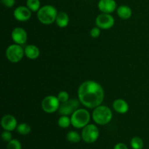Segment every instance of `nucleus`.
Returning a JSON list of instances; mask_svg holds the SVG:
<instances>
[{
  "mask_svg": "<svg viewBox=\"0 0 149 149\" xmlns=\"http://www.w3.org/2000/svg\"><path fill=\"white\" fill-rule=\"evenodd\" d=\"M78 97L80 103L89 109L100 106L104 99V91L100 84L94 81H87L79 86Z\"/></svg>",
  "mask_w": 149,
  "mask_h": 149,
  "instance_id": "f257e3e1",
  "label": "nucleus"
},
{
  "mask_svg": "<svg viewBox=\"0 0 149 149\" xmlns=\"http://www.w3.org/2000/svg\"><path fill=\"white\" fill-rule=\"evenodd\" d=\"M58 11L52 5H45L41 7L37 12V17L39 21L45 25L52 24L56 20Z\"/></svg>",
  "mask_w": 149,
  "mask_h": 149,
  "instance_id": "f03ea898",
  "label": "nucleus"
},
{
  "mask_svg": "<svg viewBox=\"0 0 149 149\" xmlns=\"http://www.w3.org/2000/svg\"><path fill=\"white\" fill-rule=\"evenodd\" d=\"M93 119L97 125H105L111 121L112 111L107 106H99L93 111Z\"/></svg>",
  "mask_w": 149,
  "mask_h": 149,
  "instance_id": "7ed1b4c3",
  "label": "nucleus"
},
{
  "mask_svg": "<svg viewBox=\"0 0 149 149\" xmlns=\"http://www.w3.org/2000/svg\"><path fill=\"white\" fill-rule=\"evenodd\" d=\"M71 125L75 128H84L90 120V113L86 109H78L71 115Z\"/></svg>",
  "mask_w": 149,
  "mask_h": 149,
  "instance_id": "20e7f679",
  "label": "nucleus"
},
{
  "mask_svg": "<svg viewBox=\"0 0 149 149\" xmlns=\"http://www.w3.org/2000/svg\"><path fill=\"white\" fill-rule=\"evenodd\" d=\"M25 50L17 44L10 45L6 50L7 58L12 63H18L23 58Z\"/></svg>",
  "mask_w": 149,
  "mask_h": 149,
  "instance_id": "39448f33",
  "label": "nucleus"
},
{
  "mask_svg": "<svg viewBox=\"0 0 149 149\" xmlns=\"http://www.w3.org/2000/svg\"><path fill=\"white\" fill-rule=\"evenodd\" d=\"M99 137V130L95 125H87L84 127L81 132V138L87 143H93Z\"/></svg>",
  "mask_w": 149,
  "mask_h": 149,
  "instance_id": "423d86ee",
  "label": "nucleus"
},
{
  "mask_svg": "<svg viewBox=\"0 0 149 149\" xmlns=\"http://www.w3.org/2000/svg\"><path fill=\"white\" fill-rule=\"evenodd\" d=\"M60 101L58 97L49 95L45 97L42 102V109L47 113H54L59 109Z\"/></svg>",
  "mask_w": 149,
  "mask_h": 149,
  "instance_id": "0eeeda50",
  "label": "nucleus"
},
{
  "mask_svg": "<svg viewBox=\"0 0 149 149\" xmlns=\"http://www.w3.org/2000/svg\"><path fill=\"white\" fill-rule=\"evenodd\" d=\"M79 102L80 101H78L75 99H71V100H68V101L65 102V103H61L59 109H58L59 113L61 115H65V116L73 114V113L79 109Z\"/></svg>",
  "mask_w": 149,
  "mask_h": 149,
  "instance_id": "6e6552de",
  "label": "nucleus"
},
{
  "mask_svg": "<svg viewBox=\"0 0 149 149\" xmlns=\"http://www.w3.org/2000/svg\"><path fill=\"white\" fill-rule=\"evenodd\" d=\"M114 18L108 13H102L99 15L95 20V23L98 28L101 29H110L114 25Z\"/></svg>",
  "mask_w": 149,
  "mask_h": 149,
  "instance_id": "1a4fd4ad",
  "label": "nucleus"
},
{
  "mask_svg": "<svg viewBox=\"0 0 149 149\" xmlns=\"http://www.w3.org/2000/svg\"><path fill=\"white\" fill-rule=\"evenodd\" d=\"M31 16V10L28 7L19 6L14 10V17L18 21H26L30 18Z\"/></svg>",
  "mask_w": 149,
  "mask_h": 149,
  "instance_id": "9d476101",
  "label": "nucleus"
},
{
  "mask_svg": "<svg viewBox=\"0 0 149 149\" xmlns=\"http://www.w3.org/2000/svg\"><path fill=\"white\" fill-rule=\"evenodd\" d=\"M13 40L17 45H24L27 41V33L26 31L22 28H15L13 30L11 33Z\"/></svg>",
  "mask_w": 149,
  "mask_h": 149,
  "instance_id": "9b49d317",
  "label": "nucleus"
},
{
  "mask_svg": "<svg viewBox=\"0 0 149 149\" xmlns=\"http://www.w3.org/2000/svg\"><path fill=\"white\" fill-rule=\"evenodd\" d=\"M1 127H2L4 130L10 131V132L15 130L17 126V120L15 118V116L10 114L5 115V116H3V118L1 119Z\"/></svg>",
  "mask_w": 149,
  "mask_h": 149,
  "instance_id": "f8f14e48",
  "label": "nucleus"
},
{
  "mask_svg": "<svg viewBox=\"0 0 149 149\" xmlns=\"http://www.w3.org/2000/svg\"><path fill=\"white\" fill-rule=\"evenodd\" d=\"M97 6L103 13L110 14L116 10V2L115 0H100Z\"/></svg>",
  "mask_w": 149,
  "mask_h": 149,
  "instance_id": "ddd939ff",
  "label": "nucleus"
},
{
  "mask_svg": "<svg viewBox=\"0 0 149 149\" xmlns=\"http://www.w3.org/2000/svg\"><path fill=\"white\" fill-rule=\"evenodd\" d=\"M113 108L116 112L119 113H125L129 110V106L125 100L117 99L113 103Z\"/></svg>",
  "mask_w": 149,
  "mask_h": 149,
  "instance_id": "4468645a",
  "label": "nucleus"
},
{
  "mask_svg": "<svg viewBox=\"0 0 149 149\" xmlns=\"http://www.w3.org/2000/svg\"><path fill=\"white\" fill-rule=\"evenodd\" d=\"M25 55L28 58L31 60L36 59L39 56V49L36 46L33 45H28L25 48Z\"/></svg>",
  "mask_w": 149,
  "mask_h": 149,
  "instance_id": "2eb2a0df",
  "label": "nucleus"
},
{
  "mask_svg": "<svg viewBox=\"0 0 149 149\" xmlns=\"http://www.w3.org/2000/svg\"><path fill=\"white\" fill-rule=\"evenodd\" d=\"M55 22L59 27L65 28L68 26V23H69V17L65 13L61 12V13H58Z\"/></svg>",
  "mask_w": 149,
  "mask_h": 149,
  "instance_id": "dca6fc26",
  "label": "nucleus"
},
{
  "mask_svg": "<svg viewBox=\"0 0 149 149\" xmlns=\"http://www.w3.org/2000/svg\"><path fill=\"white\" fill-rule=\"evenodd\" d=\"M117 14L120 18L126 20L132 16V10L126 5H122L117 8Z\"/></svg>",
  "mask_w": 149,
  "mask_h": 149,
  "instance_id": "f3484780",
  "label": "nucleus"
},
{
  "mask_svg": "<svg viewBox=\"0 0 149 149\" xmlns=\"http://www.w3.org/2000/svg\"><path fill=\"white\" fill-rule=\"evenodd\" d=\"M66 138L69 142L73 143H77L81 141V137L76 131H70L67 133Z\"/></svg>",
  "mask_w": 149,
  "mask_h": 149,
  "instance_id": "a211bd4d",
  "label": "nucleus"
},
{
  "mask_svg": "<svg viewBox=\"0 0 149 149\" xmlns=\"http://www.w3.org/2000/svg\"><path fill=\"white\" fill-rule=\"evenodd\" d=\"M16 130L20 135H26L31 132V127L28 124L22 123L17 125Z\"/></svg>",
  "mask_w": 149,
  "mask_h": 149,
  "instance_id": "6ab92c4d",
  "label": "nucleus"
},
{
  "mask_svg": "<svg viewBox=\"0 0 149 149\" xmlns=\"http://www.w3.org/2000/svg\"><path fill=\"white\" fill-rule=\"evenodd\" d=\"M26 5L32 12H38L41 8L39 0H27Z\"/></svg>",
  "mask_w": 149,
  "mask_h": 149,
  "instance_id": "aec40b11",
  "label": "nucleus"
},
{
  "mask_svg": "<svg viewBox=\"0 0 149 149\" xmlns=\"http://www.w3.org/2000/svg\"><path fill=\"white\" fill-rule=\"evenodd\" d=\"M58 123L61 128H68L71 124V118L68 117V116L63 115L62 116L59 118Z\"/></svg>",
  "mask_w": 149,
  "mask_h": 149,
  "instance_id": "412c9836",
  "label": "nucleus"
},
{
  "mask_svg": "<svg viewBox=\"0 0 149 149\" xmlns=\"http://www.w3.org/2000/svg\"><path fill=\"white\" fill-rule=\"evenodd\" d=\"M132 149H142L143 147V141L139 137H134L130 142Z\"/></svg>",
  "mask_w": 149,
  "mask_h": 149,
  "instance_id": "4be33fe9",
  "label": "nucleus"
},
{
  "mask_svg": "<svg viewBox=\"0 0 149 149\" xmlns=\"http://www.w3.org/2000/svg\"><path fill=\"white\" fill-rule=\"evenodd\" d=\"M21 143L20 141L16 139H12L8 142L7 146V149H21Z\"/></svg>",
  "mask_w": 149,
  "mask_h": 149,
  "instance_id": "5701e85b",
  "label": "nucleus"
},
{
  "mask_svg": "<svg viewBox=\"0 0 149 149\" xmlns=\"http://www.w3.org/2000/svg\"><path fill=\"white\" fill-rule=\"evenodd\" d=\"M57 97H58V99L59 100L60 103H65V102L68 101V100H69V95H68V93L65 91L60 92Z\"/></svg>",
  "mask_w": 149,
  "mask_h": 149,
  "instance_id": "b1692460",
  "label": "nucleus"
},
{
  "mask_svg": "<svg viewBox=\"0 0 149 149\" xmlns=\"http://www.w3.org/2000/svg\"><path fill=\"white\" fill-rule=\"evenodd\" d=\"M12 138H13V135H12V133L10 131L5 130L1 134V138L5 142H10L12 140Z\"/></svg>",
  "mask_w": 149,
  "mask_h": 149,
  "instance_id": "393cba45",
  "label": "nucleus"
},
{
  "mask_svg": "<svg viewBox=\"0 0 149 149\" xmlns=\"http://www.w3.org/2000/svg\"><path fill=\"white\" fill-rule=\"evenodd\" d=\"M100 28L97 27H94L91 29L90 31V36H92L93 38H97L100 36Z\"/></svg>",
  "mask_w": 149,
  "mask_h": 149,
  "instance_id": "a878e982",
  "label": "nucleus"
},
{
  "mask_svg": "<svg viewBox=\"0 0 149 149\" xmlns=\"http://www.w3.org/2000/svg\"><path fill=\"white\" fill-rule=\"evenodd\" d=\"M1 3L4 4V6L10 8V7H13L15 5V0H1Z\"/></svg>",
  "mask_w": 149,
  "mask_h": 149,
  "instance_id": "bb28decb",
  "label": "nucleus"
},
{
  "mask_svg": "<svg viewBox=\"0 0 149 149\" xmlns=\"http://www.w3.org/2000/svg\"><path fill=\"white\" fill-rule=\"evenodd\" d=\"M113 149H128V147L125 143H117Z\"/></svg>",
  "mask_w": 149,
  "mask_h": 149,
  "instance_id": "cd10ccee",
  "label": "nucleus"
}]
</instances>
